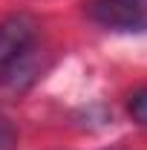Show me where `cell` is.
Here are the masks:
<instances>
[{
  "label": "cell",
  "instance_id": "cell-2",
  "mask_svg": "<svg viewBox=\"0 0 147 150\" xmlns=\"http://www.w3.org/2000/svg\"><path fill=\"white\" fill-rule=\"evenodd\" d=\"M37 23L29 15H12V18L0 20V67L15 64L20 55H26L32 49Z\"/></svg>",
  "mask_w": 147,
  "mask_h": 150
},
{
  "label": "cell",
  "instance_id": "cell-4",
  "mask_svg": "<svg viewBox=\"0 0 147 150\" xmlns=\"http://www.w3.org/2000/svg\"><path fill=\"white\" fill-rule=\"evenodd\" d=\"M18 142V133H15V124L0 112V150H12Z\"/></svg>",
  "mask_w": 147,
  "mask_h": 150
},
{
  "label": "cell",
  "instance_id": "cell-3",
  "mask_svg": "<svg viewBox=\"0 0 147 150\" xmlns=\"http://www.w3.org/2000/svg\"><path fill=\"white\" fill-rule=\"evenodd\" d=\"M130 115L141 124V127H147V87H141V90H136V93L130 95Z\"/></svg>",
  "mask_w": 147,
  "mask_h": 150
},
{
  "label": "cell",
  "instance_id": "cell-1",
  "mask_svg": "<svg viewBox=\"0 0 147 150\" xmlns=\"http://www.w3.org/2000/svg\"><path fill=\"white\" fill-rule=\"evenodd\" d=\"M90 18L112 32H141L147 29L144 0H92Z\"/></svg>",
  "mask_w": 147,
  "mask_h": 150
}]
</instances>
